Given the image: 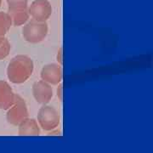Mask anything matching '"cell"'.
Masks as SVG:
<instances>
[{
	"instance_id": "4",
	"label": "cell",
	"mask_w": 153,
	"mask_h": 153,
	"mask_svg": "<svg viewBox=\"0 0 153 153\" xmlns=\"http://www.w3.org/2000/svg\"><path fill=\"white\" fill-rule=\"evenodd\" d=\"M27 117H28V109L26 101L22 96L16 94L14 104L8 109L6 115L7 121L12 125L17 126Z\"/></svg>"
},
{
	"instance_id": "10",
	"label": "cell",
	"mask_w": 153,
	"mask_h": 153,
	"mask_svg": "<svg viewBox=\"0 0 153 153\" xmlns=\"http://www.w3.org/2000/svg\"><path fill=\"white\" fill-rule=\"evenodd\" d=\"M9 14L12 19V23L14 26H22L29 19V14H28L27 9V10H20L9 11Z\"/></svg>"
},
{
	"instance_id": "8",
	"label": "cell",
	"mask_w": 153,
	"mask_h": 153,
	"mask_svg": "<svg viewBox=\"0 0 153 153\" xmlns=\"http://www.w3.org/2000/svg\"><path fill=\"white\" fill-rule=\"evenodd\" d=\"M16 94L10 84L5 81H0V109L8 110L14 104Z\"/></svg>"
},
{
	"instance_id": "6",
	"label": "cell",
	"mask_w": 153,
	"mask_h": 153,
	"mask_svg": "<svg viewBox=\"0 0 153 153\" xmlns=\"http://www.w3.org/2000/svg\"><path fill=\"white\" fill-rule=\"evenodd\" d=\"M33 94L35 100L41 105L49 103L53 97V89L51 85L44 80H39L33 83Z\"/></svg>"
},
{
	"instance_id": "1",
	"label": "cell",
	"mask_w": 153,
	"mask_h": 153,
	"mask_svg": "<svg viewBox=\"0 0 153 153\" xmlns=\"http://www.w3.org/2000/svg\"><path fill=\"white\" fill-rule=\"evenodd\" d=\"M34 70L33 60L27 55L15 56L7 68L8 78L13 83H23L31 77Z\"/></svg>"
},
{
	"instance_id": "9",
	"label": "cell",
	"mask_w": 153,
	"mask_h": 153,
	"mask_svg": "<svg viewBox=\"0 0 153 153\" xmlns=\"http://www.w3.org/2000/svg\"><path fill=\"white\" fill-rule=\"evenodd\" d=\"M18 133L20 135H39L40 134V126L38 121L34 118L27 117L19 124Z\"/></svg>"
},
{
	"instance_id": "12",
	"label": "cell",
	"mask_w": 153,
	"mask_h": 153,
	"mask_svg": "<svg viewBox=\"0 0 153 153\" xmlns=\"http://www.w3.org/2000/svg\"><path fill=\"white\" fill-rule=\"evenodd\" d=\"M9 11L27 10L28 7V0H6Z\"/></svg>"
},
{
	"instance_id": "11",
	"label": "cell",
	"mask_w": 153,
	"mask_h": 153,
	"mask_svg": "<svg viewBox=\"0 0 153 153\" xmlns=\"http://www.w3.org/2000/svg\"><path fill=\"white\" fill-rule=\"evenodd\" d=\"M13 25L9 13L0 12V36H4Z\"/></svg>"
},
{
	"instance_id": "7",
	"label": "cell",
	"mask_w": 153,
	"mask_h": 153,
	"mask_svg": "<svg viewBox=\"0 0 153 153\" xmlns=\"http://www.w3.org/2000/svg\"><path fill=\"white\" fill-rule=\"evenodd\" d=\"M41 79L50 85L60 84L62 80V69L59 64H47L41 70Z\"/></svg>"
},
{
	"instance_id": "13",
	"label": "cell",
	"mask_w": 153,
	"mask_h": 153,
	"mask_svg": "<svg viewBox=\"0 0 153 153\" xmlns=\"http://www.w3.org/2000/svg\"><path fill=\"white\" fill-rule=\"evenodd\" d=\"M11 46L4 36H0V60L6 58L10 52Z\"/></svg>"
},
{
	"instance_id": "2",
	"label": "cell",
	"mask_w": 153,
	"mask_h": 153,
	"mask_svg": "<svg viewBox=\"0 0 153 153\" xmlns=\"http://www.w3.org/2000/svg\"><path fill=\"white\" fill-rule=\"evenodd\" d=\"M48 32L49 27L47 22L32 20L31 22L24 24L22 28V36L28 43L38 44L45 39Z\"/></svg>"
},
{
	"instance_id": "14",
	"label": "cell",
	"mask_w": 153,
	"mask_h": 153,
	"mask_svg": "<svg viewBox=\"0 0 153 153\" xmlns=\"http://www.w3.org/2000/svg\"><path fill=\"white\" fill-rule=\"evenodd\" d=\"M57 94L59 95V98L61 100H62V85H59V90H57Z\"/></svg>"
},
{
	"instance_id": "15",
	"label": "cell",
	"mask_w": 153,
	"mask_h": 153,
	"mask_svg": "<svg viewBox=\"0 0 153 153\" xmlns=\"http://www.w3.org/2000/svg\"><path fill=\"white\" fill-rule=\"evenodd\" d=\"M2 2H3V0H0V7H1V4H2Z\"/></svg>"
},
{
	"instance_id": "5",
	"label": "cell",
	"mask_w": 153,
	"mask_h": 153,
	"mask_svg": "<svg viewBox=\"0 0 153 153\" xmlns=\"http://www.w3.org/2000/svg\"><path fill=\"white\" fill-rule=\"evenodd\" d=\"M29 16L38 22H46L52 15L53 8L49 0H34L27 7Z\"/></svg>"
},
{
	"instance_id": "3",
	"label": "cell",
	"mask_w": 153,
	"mask_h": 153,
	"mask_svg": "<svg viewBox=\"0 0 153 153\" xmlns=\"http://www.w3.org/2000/svg\"><path fill=\"white\" fill-rule=\"evenodd\" d=\"M38 123L45 131H52L60 124V115L55 107L44 105L38 113Z\"/></svg>"
}]
</instances>
